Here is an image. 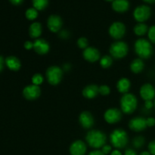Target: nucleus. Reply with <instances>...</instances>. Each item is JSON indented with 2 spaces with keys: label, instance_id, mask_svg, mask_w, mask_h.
<instances>
[{
  "label": "nucleus",
  "instance_id": "7ed1b4c3",
  "mask_svg": "<svg viewBox=\"0 0 155 155\" xmlns=\"http://www.w3.org/2000/svg\"><path fill=\"white\" fill-rule=\"evenodd\" d=\"M138 101L133 94L126 93L120 99V107L122 111L127 114L133 113L137 107Z\"/></svg>",
  "mask_w": 155,
  "mask_h": 155
},
{
  "label": "nucleus",
  "instance_id": "6e6552de",
  "mask_svg": "<svg viewBox=\"0 0 155 155\" xmlns=\"http://www.w3.org/2000/svg\"><path fill=\"white\" fill-rule=\"evenodd\" d=\"M126 27L122 22H114L109 27V34L115 39H120L125 35Z\"/></svg>",
  "mask_w": 155,
  "mask_h": 155
},
{
  "label": "nucleus",
  "instance_id": "c85d7f7f",
  "mask_svg": "<svg viewBox=\"0 0 155 155\" xmlns=\"http://www.w3.org/2000/svg\"><path fill=\"white\" fill-rule=\"evenodd\" d=\"M44 81V78L42 77V74H36L33 76L32 77V83L33 85H36V86H39L42 84Z\"/></svg>",
  "mask_w": 155,
  "mask_h": 155
},
{
  "label": "nucleus",
  "instance_id": "5701e85b",
  "mask_svg": "<svg viewBox=\"0 0 155 155\" xmlns=\"http://www.w3.org/2000/svg\"><path fill=\"white\" fill-rule=\"evenodd\" d=\"M145 68V64L142 59L136 58L132 61L130 64V70L134 74H139L143 71Z\"/></svg>",
  "mask_w": 155,
  "mask_h": 155
},
{
  "label": "nucleus",
  "instance_id": "20e7f679",
  "mask_svg": "<svg viewBox=\"0 0 155 155\" xmlns=\"http://www.w3.org/2000/svg\"><path fill=\"white\" fill-rule=\"evenodd\" d=\"M110 142L116 148H124L128 143V136L124 130L117 129L110 134Z\"/></svg>",
  "mask_w": 155,
  "mask_h": 155
},
{
  "label": "nucleus",
  "instance_id": "cd10ccee",
  "mask_svg": "<svg viewBox=\"0 0 155 155\" xmlns=\"http://www.w3.org/2000/svg\"><path fill=\"white\" fill-rule=\"evenodd\" d=\"M145 138H144L143 136H136L133 141V145L136 148H141L142 147H143V145H145Z\"/></svg>",
  "mask_w": 155,
  "mask_h": 155
},
{
  "label": "nucleus",
  "instance_id": "b1692460",
  "mask_svg": "<svg viewBox=\"0 0 155 155\" xmlns=\"http://www.w3.org/2000/svg\"><path fill=\"white\" fill-rule=\"evenodd\" d=\"M148 27L144 23H139L134 27L135 34L139 36H142L148 32Z\"/></svg>",
  "mask_w": 155,
  "mask_h": 155
},
{
  "label": "nucleus",
  "instance_id": "dca6fc26",
  "mask_svg": "<svg viewBox=\"0 0 155 155\" xmlns=\"http://www.w3.org/2000/svg\"><path fill=\"white\" fill-rule=\"evenodd\" d=\"M86 150V145L81 140L75 141L70 146V153L71 155H85Z\"/></svg>",
  "mask_w": 155,
  "mask_h": 155
},
{
  "label": "nucleus",
  "instance_id": "f704fd0d",
  "mask_svg": "<svg viewBox=\"0 0 155 155\" xmlns=\"http://www.w3.org/2000/svg\"><path fill=\"white\" fill-rule=\"evenodd\" d=\"M146 123L148 127H152L155 125V119L154 117H148L146 119Z\"/></svg>",
  "mask_w": 155,
  "mask_h": 155
},
{
  "label": "nucleus",
  "instance_id": "de8ad7c7",
  "mask_svg": "<svg viewBox=\"0 0 155 155\" xmlns=\"http://www.w3.org/2000/svg\"><path fill=\"white\" fill-rule=\"evenodd\" d=\"M104 1L106 2H113L114 0H104Z\"/></svg>",
  "mask_w": 155,
  "mask_h": 155
},
{
  "label": "nucleus",
  "instance_id": "c03bdc74",
  "mask_svg": "<svg viewBox=\"0 0 155 155\" xmlns=\"http://www.w3.org/2000/svg\"><path fill=\"white\" fill-rule=\"evenodd\" d=\"M110 155H122V154L119 150H114V151H112Z\"/></svg>",
  "mask_w": 155,
  "mask_h": 155
},
{
  "label": "nucleus",
  "instance_id": "4468645a",
  "mask_svg": "<svg viewBox=\"0 0 155 155\" xmlns=\"http://www.w3.org/2000/svg\"><path fill=\"white\" fill-rule=\"evenodd\" d=\"M83 58L87 61L93 63L100 60V52L96 48L89 46L83 50Z\"/></svg>",
  "mask_w": 155,
  "mask_h": 155
},
{
  "label": "nucleus",
  "instance_id": "c9c22d12",
  "mask_svg": "<svg viewBox=\"0 0 155 155\" xmlns=\"http://www.w3.org/2000/svg\"><path fill=\"white\" fill-rule=\"evenodd\" d=\"M69 36V32L67 31V30H61L60 33H59V36L62 39H68Z\"/></svg>",
  "mask_w": 155,
  "mask_h": 155
},
{
  "label": "nucleus",
  "instance_id": "aec40b11",
  "mask_svg": "<svg viewBox=\"0 0 155 155\" xmlns=\"http://www.w3.org/2000/svg\"><path fill=\"white\" fill-rule=\"evenodd\" d=\"M5 63L7 68L12 71H19L21 67V63L19 59L15 56H9L6 58Z\"/></svg>",
  "mask_w": 155,
  "mask_h": 155
},
{
  "label": "nucleus",
  "instance_id": "37998d69",
  "mask_svg": "<svg viewBox=\"0 0 155 155\" xmlns=\"http://www.w3.org/2000/svg\"><path fill=\"white\" fill-rule=\"evenodd\" d=\"M71 64H65L64 65L63 69L64 71H69L70 70H71Z\"/></svg>",
  "mask_w": 155,
  "mask_h": 155
},
{
  "label": "nucleus",
  "instance_id": "f8f14e48",
  "mask_svg": "<svg viewBox=\"0 0 155 155\" xmlns=\"http://www.w3.org/2000/svg\"><path fill=\"white\" fill-rule=\"evenodd\" d=\"M129 127H130V130L135 132L143 131L148 127L146 119L144 117H141L133 118L129 123Z\"/></svg>",
  "mask_w": 155,
  "mask_h": 155
},
{
  "label": "nucleus",
  "instance_id": "a18cd8bd",
  "mask_svg": "<svg viewBox=\"0 0 155 155\" xmlns=\"http://www.w3.org/2000/svg\"><path fill=\"white\" fill-rule=\"evenodd\" d=\"M144 1L145 2L148 3V4H153V3L155 2V0H142Z\"/></svg>",
  "mask_w": 155,
  "mask_h": 155
},
{
  "label": "nucleus",
  "instance_id": "7c9ffc66",
  "mask_svg": "<svg viewBox=\"0 0 155 155\" xmlns=\"http://www.w3.org/2000/svg\"><path fill=\"white\" fill-rule=\"evenodd\" d=\"M98 92H99L100 95L105 96V95L110 94V89L107 85H102V86H100L99 88H98Z\"/></svg>",
  "mask_w": 155,
  "mask_h": 155
},
{
  "label": "nucleus",
  "instance_id": "bb28decb",
  "mask_svg": "<svg viewBox=\"0 0 155 155\" xmlns=\"http://www.w3.org/2000/svg\"><path fill=\"white\" fill-rule=\"evenodd\" d=\"M38 11L34 8H30L25 12V16L29 21H34L38 17Z\"/></svg>",
  "mask_w": 155,
  "mask_h": 155
},
{
  "label": "nucleus",
  "instance_id": "393cba45",
  "mask_svg": "<svg viewBox=\"0 0 155 155\" xmlns=\"http://www.w3.org/2000/svg\"><path fill=\"white\" fill-rule=\"evenodd\" d=\"M34 8L37 11H42L47 8L48 5V0H32Z\"/></svg>",
  "mask_w": 155,
  "mask_h": 155
},
{
  "label": "nucleus",
  "instance_id": "ddd939ff",
  "mask_svg": "<svg viewBox=\"0 0 155 155\" xmlns=\"http://www.w3.org/2000/svg\"><path fill=\"white\" fill-rule=\"evenodd\" d=\"M140 95L143 100L152 101L155 98V89L150 83H145L141 87Z\"/></svg>",
  "mask_w": 155,
  "mask_h": 155
},
{
  "label": "nucleus",
  "instance_id": "f03ea898",
  "mask_svg": "<svg viewBox=\"0 0 155 155\" xmlns=\"http://www.w3.org/2000/svg\"><path fill=\"white\" fill-rule=\"evenodd\" d=\"M135 51L141 59H148L153 54L151 42L145 39H139L135 42Z\"/></svg>",
  "mask_w": 155,
  "mask_h": 155
},
{
  "label": "nucleus",
  "instance_id": "72a5a7b5",
  "mask_svg": "<svg viewBox=\"0 0 155 155\" xmlns=\"http://www.w3.org/2000/svg\"><path fill=\"white\" fill-rule=\"evenodd\" d=\"M111 151H112L111 147H110V145H104V146L101 148V151H102V152L104 153V154L105 155L110 154V152H112Z\"/></svg>",
  "mask_w": 155,
  "mask_h": 155
},
{
  "label": "nucleus",
  "instance_id": "a19ab883",
  "mask_svg": "<svg viewBox=\"0 0 155 155\" xmlns=\"http://www.w3.org/2000/svg\"><path fill=\"white\" fill-rule=\"evenodd\" d=\"M9 1H10V2L12 3V5H19L22 4L24 0H9Z\"/></svg>",
  "mask_w": 155,
  "mask_h": 155
},
{
  "label": "nucleus",
  "instance_id": "0eeeda50",
  "mask_svg": "<svg viewBox=\"0 0 155 155\" xmlns=\"http://www.w3.org/2000/svg\"><path fill=\"white\" fill-rule=\"evenodd\" d=\"M151 15V10L146 5L137 6L133 12V17L139 23H144L149 19Z\"/></svg>",
  "mask_w": 155,
  "mask_h": 155
},
{
  "label": "nucleus",
  "instance_id": "423d86ee",
  "mask_svg": "<svg viewBox=\"0 0 155 155\" xmlns=\"http://www.w3.org/2000/svg\"><path fill=\"white\" fill-rule=\"evenodd\" d=\"M45 76L49 84L56 86L61 81L63 77V70L58 66H51L46 70Z\"/></svg>",
  "mask_w": 155,
  "mask_h": 155
},
{
  "label": "nucleus",
  "instance_id": "a211bd4d",
  "mask_svg": "<svg viewBox=\"0 0 155 155\" xmlns=\"http://www.w3.org/2000/svg\"><path fill=\"white\" fill-rule=\"evenodd\" d=\"M112 8L118 13H124L130 8V2L128 0H114Z\"/></svg>",
  "mask_w": 155,
  "mask_h": 155
},
{
  "label": "nucleus",
  "instance_id": "ea45409f",
  "mask_svg": "<svg viewBox=\"0 0 155 155\" xmlns=\"http://www.w3.org/2000/svg\"><path fill=\"white\" fill-rule=\"evenodd\" d=\"M124 155H138V154L134 150L129 148V149L126 150L125 153H124Z\"/></svg>",
  "mask_w": 155,
  "mask_h": 155
},
{
  "label": "nucleus",
  "instance_id": "4c0bfd02",
  "mask_svg": "<svg viewBox=\"0 0 155 155\" xmlns=\"http://www.w3.org/2000/svg\"><path fill=\"white\" fill-rule=\"evenodd\" d=\"M154 105V102L152 101H146L145 103V107L146 109H151Z\"/></svg>",
  "mask_w": 155,
  "mask_h": 155
},
{
  "label": "nucleus",
  "instance_id": "2eb2a0df",
  "mask_svg": "<svg viewBox=\"0 0 155 155\" xmlns=\"http://www.w3.org/2000/svg\"><path fill=\"white\" fill-rule=\"evenodd\" d=\"M50 45L44 39H36L33 42V50L39 54H45L49 51Z\"/></svg>",
  "mask_w": 155,
  "mask_h": 155
},
{
  "label": "nucleus",
  "instance_id": "49530a36",
  "mask_svg": "<svg viewBox=\"0 0 155 155\" xmlns=\"http://www.w3.org/2000/svg\"><path fill=\"white\" fill-rule=\"evenodd\" d=\"M139 155H151V154L149 151H143V152L141 153Z\"/></svg>",
  "mask_w": 155,
  "mask_h": 155
},
{
  "label": "nucleus",
  "instance_id": "58836bf2",
  "mask_svg": "<svg viewBox=\"0 0 155 155\" xmlns=\"http://www.w3.org/2000/svg\"><path fill=\"white\" fill-rule=\"evenodd\" d=\"M89 155H105L104 154V153L101 151V150H94V151H91L90 153H89Z\"/></svg>",
  "mask_w": 155,
  "mask_h": 155
},
{
  "label": "nucleus",
  "instance_id": "412c9836",
  "mask_svg": "<svg viewBox=\"0 0 155 155\" xmlns=\"http://www.w3.org/2000/svg\"><path fill=\"white\" fill-rule=\"evenodd\" d=\"M42 25L39 22H33L29 27V34L30 37L33 39H39L40 35L42 34Z\"/></svg>",
  "mask_w": 155,
  "mask_h": 155
},
{
  "label": "nucleus",
  "instance_id": "09e8293b",
  "mask_svg": "<svg viewBox=\"0 0 155 155\" xmlns=\"http://www.w3.org/2000/svg\"><path fill=\"white\" fill-rule=\"evenodd\" d=\"M154 107H155V100H154Z\"/></svg>",
  "mask_w": 155,
  "mask_h": 155
},
{
  "label": "nucleus",
  "instance_id": "4be33fe9",
  "mask_svg": "<svg viewBox=\"0 0 155 155\" xmlns=\"http://www.w3.org/2000/svg\"><path fill=\"white\" fill-rule=\"evenodd\" d=\"M130 86H131L130 81L127 78H125V77L120 79L119 81L117 83V88L118 92L123 94L128 93Z\"/></svg>",
  "mask_w": 155,
  "mask_h": 155
},
{
  "label": "nucleus",
  "instance_id": "a878e982",
  "mask_svg": "<svg viewBox=\"0 0 155 155\" xmlns=\"http://www.w3.org/2000/svg\"><path fill=\"white\" fill-rule=\"evenodd\" d=\"M113 64V58L109 55H104L100 58V65L103 68H108Z\"/></svg>",
  "mask_w": 155,
  "mask_h": 155
},
{
  "label": "nucleus",
  "instance_id": "2f4dec72",
  "mask_svg": "<svg viewBox=\"0 0 155 155\" xmlns=\"http://www.w3.org/2000/svg\"><path fill=\"white\" fill-rule=\"evenodd\" d=\"M148 39L151 42L155 44V26H151L149 29H148Z\"/></svg>",
  "mask_w": 155,
  "mask_h": 155
},
{
  "label": "nucleus",
  "instance_id": "9b49d317",
  "mask_svg": "<svg viewBox=\"0 0 155 155\" xmlns=\"http://www.w3.org/2000/svg\"><path fill=\"white\" fill-rule=\"evenodd\" d=\"M122 117L120 110L117 108H110L107 109L104 114V120L107 123L110 124H116L119 122Z\"/></svg>",
  "mask_w": 155,
  "mask_h": 155
},
{
  "label": "nucleus",
  "instance_id": "c756f323",
  "mask_svg": "<svg viewBox=\"0 0 155 155\" xmlns=\"http://www.w3.org/2000/svg\"><path fill=\"white\" fill-rule=\"evenodd\" d=\"M89 45V42H88V39L85 37H80V39H78L77 40V45L79 46V48H81V49H86Z\"/></svg>",
  "mask_w": 155,
  "mask_h": 155
},
{
  "label": "nucleus",
  "instance_id": "6ab92c4d",
  "mask_svg": "<svg viewBox=\"0 0 155 155\" xmlns=\"http://www.w3.org/2000/svg\"><path fill=\"white\" fill-rule=\"evenodd\" d=\"M98 88H99V86L95 84L89 85L83 89L82 93L85 98H88V99H92V98H95L99 94Z\"/></svg>",
  "mask_w": 155,
  "mask_h": 155
},
{
  "label": "nucleus",
  "instance_id": "f3484780",
  "mask_svg": "<svg viewBox=\"0 0 155 155\" xmlns=\"http://www.w3.org/2000/svg\"><path fill=\"white\" fill-rule=\"evenodd\" d=\"M79 122L83 128L89 129L94 125V118L91 113L88 111H83L80 114Z\"/></svg>",
  "mask_w": 155,
  "mask_h": 155
},
{
  "label": "nucleus",
  "instance_id": "e433bc0d",
  "mask_svg": "<svg viewBox=\"0 0 155 155\" xmlns=\"http://www.w3.org/2000/svg\"><path fill=\"white\" fill-rule=\"evenodd\" d=\"M24 46L27 50L33 49V42H30V41H26L24 44Z\"/></svg>",
  "mask_w": 155,
  "mask_h": 155
},
{
  "label": "nucleus",
  "instance_id": "473e14b6",
  "mask_svg": "<svg viewBox=\"0 0 155 155\" xmlns=\"http://www.w3.org/2000/svg\"><path fill=\"white\" fill-rule=\"evenodd\" d=\"M148 151L151 155H155V140L150 142L148 145Z\"/></svg>",
  "mask_w": 155,
  "mask_h": 155
},
{
  "label": "nucleus",
  "instance_id": "39448f33",
  "mask_svg": "<svg viewBox=\"0 0 155 155\" xmlns=\"http://www.w3.org/2000/svg\"><path fill=\"white\" fill-rule=\"evenodd\" d=\"M128 45L123 41L115 42L110 45V54L115 59H121L125 57L128 53Z\"/></svg>",
  "mask_w": 155,
  "mask_h": 155
},
{
  "label": "nucleus",
  "instance_id": "f257e3e1",
  "mask_svg": "<svg viewBox=\"0 0 155 155\" xmlns=\"http://www.w3.org/2000/svg\"><path fill=\"white\" fill-rule=\"evenodd\" d=\"M86 140L89 146L98 149L105 145L107 137L103 132L99 130H91L86 135Z\"/></svg>",
  "mask_w": 155,
  "mask_h": 155
},
{
  "label": "nucleus",
  "instance_id": "9d476101",
  "mask_svg": "<svg viewBox=\"0 0 155 155\" xmlns=\"http://www.w3.org/2000/svg\"><path fill=\"white\" fill-rule=\"evenodd\" d=\"M41 94V89L39 86L36 85H29L23 90V95L27 100H35L39 97Z\"/></svg>",
  "mask_w": 155,
  "mask_h": 155
},
{
  "label": "nucleus",
  "instance_id": "79ce46f5",
  "mask_svg": "<svg viewBox=\"0 0 155 155\" xmlns=\"http://www.w3.org/2000/svg\"><path fill=\"white\" fill-rule=\"evenodd\" d=\"M4 64H5V60L2 56H0V72L3 70L4 68Z\"/></svg>",
  "mask_w": 155,
  "mask_h": 155
},
{
  "label": "nucleus",
  "instance_id": "1a4fd4ad",
  "mask_svg": "<svg viewBox=\"0 0 155 155\" xmlns=\"http://www.w3.org/2000/svg\"><path fill=\"white\" fill-rule=\"evenodd\" d=\"M62 25H63V21L61 18L58 15H51L47 20V27L48 30L52 33L60 32Z\"/></svg>",
  "mask_w": 155,
  "mask_h": 155
}]
</instances>
